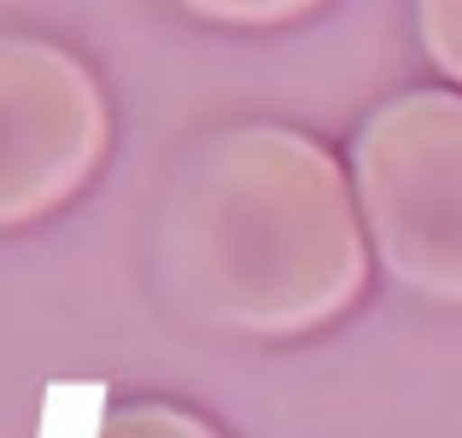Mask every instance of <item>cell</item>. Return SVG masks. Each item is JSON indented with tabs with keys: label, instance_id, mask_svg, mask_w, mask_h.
<instances>
[{
	"label": "cell",
	"instance_id": "cell-1",
	"mask_svg": "<svg viewBox=\"0 0 462 438\" xmlns=\"http://www.w3.org/2000/svg\"><path fill=\"white\" fill-rule=\"evenodd\" d=\"M158 263L170 292L223 333H316L369 281L351 169L299 129H228L205 141L170 187Z\"/></svg>",
	"mask_w": 462,
	"mask_h": 438
},
{
	"label": "cell",
	"instance_id": "cell-2",
	"mask_svg": "<svg viewBox=\"0 0 462 438\" xmlns=\"http://www.w3.org/2000/svg\"><path fill=\"white\" fill-rule=\"evenodd\" d=\"M351 193L381 269L433 304H462V94L386 100L351 141Z\"/></svg>",
	"mask_w": 462,
	"mask_h": 438
},
{
	"label": "cell",
	"instance_id": "cell-3",
	"mask_svg": "<svg viewBox=\"0 0 462 438\" xmlns=\"http://www.w3.org/2000/svg\"><path fill=\"white\" fill-rule=\"evenodd\" d=\"M112 146L106 88L77 53L0 35V228L53 216L94 181Z\"/></svg>",
	"mask_w": 462,
	"mask_h": 438
},
{
	"label": "cell",
	"instance_id": "cell-4",
	"mask_svg": "<svg viewBox=\"0 0 462 438\" xmlns=\"http://www.w3.org/2000/svg\"><path fill=\"white\" fill-rule=\"evenodd\" d=\"M176 6L205 23H228V30H275V23L310 18L328 0H176Z\"/></svg>",
	"mask_w": 462,
	"mask_h": 438
},
{
	"label": "cell",
	"instance_id": "cell-5",
	"mask_svg": "<svg viewBox=\"0 0 462 438\" xmlns=\"http://www.w3.org/2000/svg\"><path fill=\"white\" fill-rule=\"evenodd\" d=\"M100 438H223L211 421L188 415V409H170V404H129L106 415Z\"/></svg>",
	"mask_w": 462,
	"mask_h": 438
},
{
	"label": "cell",
	"instance_id": "cell-6",
	"mask_svg": "<svg viewBox=\"0 0 462 438\" xmlns=\"http://www.w3.org/2000/svg\"><path fill=\"white\" fill-rule=\"evenodd\" d=\"M416 35L433 70L462 88V0H416Z\"/></svg>",
	"mask_w": 462,
	"mask_h": 438
},
{
	"label": "cell",
	"instance_id": "cell-7",
	"mask_svg": "<svg viewBox=\"0 0 462 438\" xmlns=\"http://www.w3.org/2000/svg\"><path fill=\"white\" fill-rule=\"evenodd\" d=\"M106 415H100V386H70V392H59L53 415H47L42 438H100Z\"/></svg>",
	"mask_w": 462,
	"mask_h": 438
}]
</instances>
